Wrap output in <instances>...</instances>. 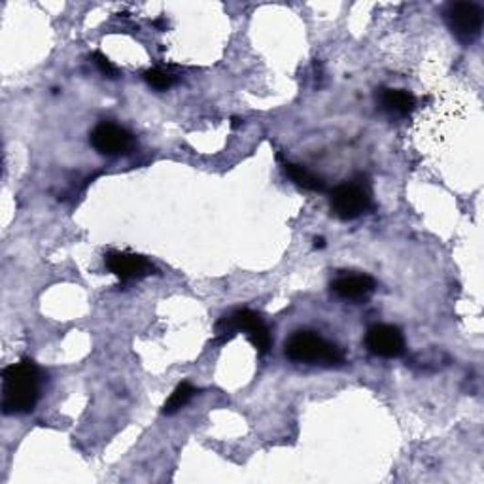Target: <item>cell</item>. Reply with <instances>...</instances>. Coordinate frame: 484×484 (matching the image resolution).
<instances>
[{
  "label": "cell",
  "mask_w": 484,
  "mask_h": 484,
  "mask_svg": "<svg viewBox=\"0 0 484 484\" xmlns=\"http://www.w3.org/2000/svg\"><path fill=\"white\" fill-rule=\"evenodd\" d=\"M197 394V388L191 385V382H180L174 388V392L170 394V397L165 401L163 405V415L170 417V415H176L180 409H184V407L193 399V396Z\"/></svg>",
  "instance_id": "obj_12"
},
{
  "label": "cell",
  "mask_w": 484,
  "mask_h": 484,
  "mask_svg": "<svg viewBox=\"0 0 484 484\" xmlns=\"http://www.w3.org/2000/svg\"><path fill=\"white\" fill-rule=\"evenodd\" d=\"M239 331L246 334L248 341L252 343L253 348H256L260 355H267L271 352V346H273L271 331L258 313L241 309V311H235L233 314L223 316L216 324V341L227 343L233 335H237Z\"/></svg>",
  "instance_id": "obj_3"
},
{
  "label": "cell",
  "mask_w": 484,
  "mask_h": 484,
  "mask_svg": "<svg viewBox=\"0 0 484 484\" xmlns=\"http://www.w3.org/2000/svg\"><path fill=\"white\" fill-rule=\"evenodd\" d=\"M284 170L299 188L307 190V191H316V193L325 191V182L320 176L311 172L307 167L295 165V163H284Z\"/></svg>",
  "instance_id": "obj_11"
},
{
  "label": "cell",
  "mask_w": 484,
  "mask_h": 484,
  "mask_svg": "<svg viewBox=\"0 0 484 484\" xmlns=\"http://www.w3.org/2000/svg\"><path fill=\"white\" fill-rule=\"evenodd\" d=\"M329 205L343 221H352L367 214L373 209V193L371 188L362 180L343 182L329 193Z\"/></svg>",
  "instance_id": "obj_4"
},
{
  "label": "cell",
  "mask_w": 484,
  "mask_h": 484,
  "mask_svg": "<svg viewBox=\"0 0 484 484\" xmlns=\"http://www.w3.org/2000/svg\"><path fill=\"white\" fill-rule=\"evenodd\" d=\"M107 269L118 276L121 283H131V280H139L142 276L151 274L154 265H151L144 256L131 252H108L105 256Z\"/></svg>",
  "instance_id": "obj_8"
},
{
  "label": "cell",
  "mask_w": 484,
  "mask_h": 484,
  "mask_svg": "<svg viewBox=\"0 0 484 484\" xmlns=\"http://www.w3.org/2000/svg\"><path fill=\"white\" fill-rule=\"evenodd\" d=\"M89 140H91V146L98 151V154L107 156V158L123 156L133 146L131 133L127 131V129H123V127L116 125V123H110V121L98 123L95 129L91 131Z\"/></svg>",
  "instance_id": "obj_7"
},
{
  "label": "cell",
  "mask_w": 484,
  "mask_h": 484,
  "mask_svg": "<svg viewBox=\"0 0 484 484\" xmlns=\"http://www.w3.org/2000/svg\"><path fill=\"white\" fill-rule=\"evenodd\" d=\"M445 21L450 33L462 44H471L482 31V10L475 3H450L445 8Z\"/></svg>",
  "instance_id": "obj_5"
},
{
  "label": "cell",
  "mask_w": 484,
  "mask_h": 484,
  "mask_svg": "<svg viewBox=\"0 0 484 484\" xmlns=\"http://www.w3.org/2000/svg\"><path fill=\"white\" fill-rule=\"evenodd\" d=\"M314 246H316V248H324V246H325V241H324L322 237H316V239H314Z\"/></svg>",
  "instance_id": "obj_15"
},
{
  "label": "cell",
  "mask_w": 484,
  "mask_h": 484,
  "mask_svg": "<svg viewBox=\"0 0 484 484\" xmlns=\"http://www.w3.org/2000/svg\"><path fill=\"white\" fill-rule=\"evenodd\" d=\"M241 121H242L241 118H233V123H232V125H233V127H239V125H241Z\"/></svg>",
  "instance_id": "obj_16"
},
{
  "label": "cell",
  "mask_w": 484,
  "mask_h": 484,
  "mask_svg": "<svg viewBox=\"0 0 484 484\" xmlns=\"http://www.w3.org/2000/svg\"><path fill=\"white\" fill-rule=\"evenodd\" d=\"M376 284L375 280L367 274H341L331 283V292L345 301H366Z\"/></svg>",
  "instance_id": "obj_9"
},
{
  "label": "cell",
  "mask_w": 484,
  "mask_h": 484,
  "mask_svg": "<svg viewBox=\"0 0 484 484\" xmlns=\"http://www.w3.org/2000/svg\"><path fill=\"white\" fill-rule=\"evenodd\" d=\"M376 100L380 108L392 118L409 116L417 107L415 95L405 89H380Z\"/></svg>",
  "instance_id": "obj_10"
},
{
  "label": "cell",
  "mask_w": 484,
  "mask_h": 484,
  "mask_svg": "<svg viewBox=\"0 0 484 484\" xmlns=\"http://www.w3.org/2000/svg\"><path fill=\"white\" fill-rule=\"evenodd\" d=\"M144 80L148 82V86H151L158 91H167L169 88L174 86V78L170 74L160 70V68H151L144 72Z\"/></svg>",
  "instance_id": "obj_13"
},
{
  "label": "cell",
  "mask_w": 484,
  "mask_h": 484,
  "mask_svg": "<svg viewBox=\"0 0 484 484\" xmlns=\"http://www.w3.org/2000/svg\"><path fill=\"white\" fill-rule=\"evenodd\" d=\"M366 346L376 358L394 360L405 354V337L392 324H375L367 329Z\"/></svg>",
  "instance_id": "obj_6"
},
{
  "label": "cell",
  "mask_w": 484,
  "mask_h": 484,
  "mask_svg": "<svg viewBox=\"0 0 484 484\" xmlns=\"http://www.w3.org/2000/svg\"><path fill=\"white\" fill-rule=\"evenodd\" d=\"M40 397V369L23 358L3 371V413L27 415L33 413Z\"/></svg>",
  "instance_id": "obj_1"
},
{
  "label": "cell",
  "mask_w": 484,
  "mask_h": 484,
  "mask_svg": "<svg viewBox=\"0 0 484 484\" xmlns=\"http://www.w3.org/2000/svg\"><path fill=\"white\" fill-rule=\"evenodd\" d=\"M93 59H95V65H97V68L100 72H103L105 76H108V78H116V76H118V68L112 65V61L107 56H103L100 52H95L93 54Z\"/></svg>",
  "instance_id": "obj_14"
},
{
  "label": "cell",
  "mask_w": 484,
  "mask_h": 484,
  "mask_svg": "<svg viewBox=\"0 0 484 484\" xmlns=\"http://www.w3.org/2000/svg\"><path fill=\"white\" fill-rule=\"evenodd\" d=\"M286 358L293 364L337 367L346 362L341 346L324 339L314 331H295L284 345Z\"/></svg>",
  "instance_id": "obj_2"
}]
</instances>
